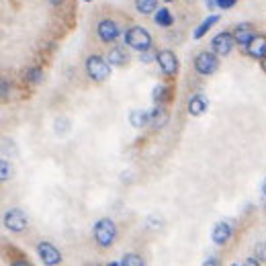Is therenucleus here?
Masks as SVG:
<instances>
[{"mask_svg": "<svg viewBox=\"0 0 266 266\" xmlns=\"http://www.w3.org/2000/svg\"><path fill=\"white\" fill-rule=\"evenodd\" d=\"M93 235H95V242L99 244V248H109L113 246L115 238H117V225L113 219L109 217H103L97 221L95 229H93Z\"/></svg>", "mask_w": 266, "mask_h": 266, "instance_id": "nucleus-1", "label": "nucleus"}, {"mask_svg": "<svg viewBox=\"0 0 266 266\" xmlns=\"http://www.w3.org/2000/svg\"><path fill=\"white\" fill-rule=\"evenodd\" d=\"M125 41L131 49L143 53V51H150L152 49V35L145 31L143 27H131L129 31L125 33Z\"/></svg>", "mask_w": 266, "mask_h": 266, "instance_id": "nucleus-2", "label": "nucleus"}, {"mask_svg": "<svg viewBox=\"0 0 266 266\" xmlns=\"http://www.w3.org/2000/svg\"><path fill=\"white\" fill-rule=\"evenodd\" d=\"M86 74L88 78H93L97 82H103L111 76V64L109 60H105V57L101 55H91L86 60Z\"/></svg>", "mask_w": 266, "mask_h": 266, "instance_id": "nucleus-3", "label": "nucleus"}, {"mask_svg": "<svg viewBox=\"0 0 266 266\" xmlns=\"http://www.w3.org/2000/svg\"><path fill=\"white\" fill-rule=\"evenodd\" d=\"M217 68H219V57L215 51H201L195 57V70L201 76H211L217 72Z\"/></svg>", "mask_w": 266, "mask_h": 266, "instance_id": "nucleus-4", "label": "nucleus"}, {"mask_svg": "<svg viewBox=\"0 0 266 266\" xmlns=\"http://www.w3.org/2000/svg\"><path fill=\"white\" fill-rule=\"evenodd\" d=\"M235 43H238V41H235L233 33H217V35L213 37V41H211V49H213L219 57H223V55H229V53H231V49H233Z\"/></svg>", "mask_w": 266, "mask_h": 266, "instance_id": "nucleus-5", "label": "nucleus"}, {"mask_svg": "<svg viewBox=\"0 0 266 266\" xmlns=\"http://www.w3.org/2000/svg\"><path fill=\"white\" fill-rule=\"evenodd\" d=\"M156 62H158L162 74H166V76H174L176 72H179V60H176L174 51H170V49H164V51L156 53Z\"/></svg>", "mask_w": 266, "mask_h": 266, "instance_id": "nucleus-6", "label": "nucleus"}, {"mask_svg": "<svg viewBox=\"0 0 266 266\" xmlns=\"http://www.w3.org/2000/svg\"><path fill=\"white\" fill-rule=\"evenodd\" d=\"M27 223H29V219H27V215H25L23 209H9L5 213V227L11 229V231H15V233L23 231L27 227Z\"/></svg>", "mask_w": 266, "mask_h": 266, "instance_id": "nucleus-7", "label": "nucleus"}, {"mask_svg": "<svg viewBox=\"0 0 266 266\" xmlns=\"http://www.w3.org/2000/svg\"><path fill=\"white\" fill-rule=\"evenodd\" d=\"M37 254H39L41 262L47 264V266H55V264L62 262V252L49 242H39L37 244Z\"/></svg>", "mask_w": 266, "mask_h": 266, "instance_id": "nucleus-8", "label": "nucleus"}, {"mask_svg": "<svg viewBox=\"0 0 266 266\" xmlns=\"http://www.w3.org/2000/svg\"><path fill=\"white\" fill-rule=\"evenodd\" d=\"M97 33H99V39L103 41V43H113L117 37H119V27H117V23L115 21H111V19H103L99 25H97Z\"/></svg>", "mask_w": 266, "mask_h": 266, "instance_id": "nucleus-9", "label": "nucleus"}, {"mask_svg": "<svg viewBox=\"0 0 266 266\" xmlns=\"http://www.w3.org/2000/svg\"><path fill=\"white\" fill-rule=\"evenodd\" d=\"M231 233H233L231 225H229L227 221H219V223H215V227H213V231H211V240H213V244L223 246V244L231 238Z\"/></svg>", "mask_w": 266, "mask_h": 266, "instance_id": "nucleus-10", "label": "nucleus"}, {"mask_svg": "<svg viewBox=\"0 0 266 266\" xmlns=\"http://www.w3.org/2000/svg\"><path fill=\"white\" fill-rule=\"evenodd\" d=\"M233 37H235V41H238L240 45L248 47V45H250V41L256 37V31L252 29V25L242 23V25H238V27L233 29Z\"/></svg>", "mask_w": 266, "mask_h": 266, "instance_id": "nucleus-11", "label": "nucleus"}, {"mask_svg": "<svg viewBox=\"0 0 266 266\" xmlns=\"http://www.w3.org/2000/svg\"><path fill=\"white\" fill-rule=\"evenodd\" d=\"M246 51H248L250 57H254V60H264V57H266V37L256 35L250 41V45L246 47Z\"/></svg>", "mask_w": 266, "mask_h": 266, "instance_id": "nucleus-12", "label": "nucleus"}, {"mask_svg": "<svg viewBox=\"0 0 266 266\" xmlns=\"http://www.w3.org/2000/svg\"><path fill=\"white\" fill-rule=\"evenodd\" d=\"M207 107H209V103H207V99H205L203 95H195V97H191V101H189V113H191L193 117H201V115L207 111Z\"/></svg>", "mask_w": 266, "mask_h": 266, "instance_id": "nucleus-13", "label": "nucleus"}, {"mask_svg": "<svg viewBox=\"0 0 266 266\" xmlns=\"http://www.w3.org/2000/svg\"><path fill=\"white\" fill-rule=\"evenodd\" d=\"M107 60H109V64L111 66H125L127 64V60H129V55H127V51L123 49V47H113L111 51H109V55H107Z\"/></svg>", "mask_w": 266, "mask_h": 266, "instance_id": "nucleus-14", "label": "nucleus"}, {"mask_svg": "<svg viewBox=\"0 0 266 266\" xmlns=\"http://www.w3.org/2000/svg\"><path fill=\"white\" fill-rule=\"evenodd\" d=\"M154 23L158 25V27H172L174 25V17H172V13L168 11V9H158L156 13H154Z\"/></svg>", "mask_w": 266, "mask_h": 266, "instance_id": "nucleus-15", "label": "nucleus"}, {"mask_svg": "<svg viewBox=\"0 0 266 266\" xmlns=\"http://www.w3.org/2000/svg\"><path fill=\"white\" fill-rule=\"evenodd\" d=\"M129 121H131V125L133 127H137V129H141V127H145L147 123H150V113H145V111H131L129 113Z\"/></svg>", "mask_w": 266, "mask_h": 266, "instance_id": "nucleus-16", "label": "nucleus"}, {"mask_svg": "<svg viewBox=\"0 0 266 266\" xmlns=\"http://www.w3.org/2000/svg\"><path fill=\"white\" fill-rule=\"evenodd\" d=\"M215 23H219V15H211V17H207V19H205V21H203L197 29H195L193 37H195V39H201V37H203V35H205V33L209 31V29L215 25Z\"/></svg>", "mask_w": 266, "mask_h": 266, "instance_id": "nucleus-17", "label": "nucleus"}, {"mask_svg": "<svg viewBox=\"0 0 266 266\" xmlns=\"http://www.w3.org/2000/svg\"><path fill=\"white\" fill-rule=\"evenodd\" d=\"M166 121H168V115H166V111L162 107H156V109L150 111V123L154 127H164Z\"/></svg>", "mask_w": 266, "mask_h": 266, "instance_id": "nucleus-18", "label": "nucleus"}, {"mask_svg": "<svg viewBox=\"0 0 266 266\" xmlns=\"http://www.w3.org/2000/svg\"><path fill=\"white\" fill-rule=\"evenodd\" d=\"M158 9V0H135V11L141 15H152Z\"/></svg>", "mask_w": 266, "mask_h": 266, "instance_id": "nucleus-19", "label": "nucleus"}, {"mask_svg": "<svg viewBox=\"0 0 266 266\" xmlns=\"http://www.w3.org/2000/svg\"><path fill=\"white\" fill-rule=\"evenodd\" d=\"M121 266H143V258L137 254H125L123 260H119Z\"/></svg>", "mask_w": 266, "mask_h": 266, "instance_id": "nucleus-20", "label": "nucleus"}, {"mask_svg": "<svg viewBox=\"0 0 266 266\" xmlns=\"http://www.w3.org/2000/svg\"><path fill=\"white\" fill-rule=\"evenodd\" d=\"M166 86H162V84H158V86H154V91H152V99H154V103H162L164 99H166Z\"/></svg>", "mask_w": 266, "mask_h": 266, "instance_id": "nucleus-21", "label": "nucleus"}, {"mask_svg": "<svg viewBox=\"0 0 266 266\" xmlns=\"http://www.w3.org/2000/svg\"><path fill=\"white\" fill-rule=\"evenodd\" d=\"M41 78H43L41 68H33V70H29V72H27V80L31 82V84H39V82H41Z\"/></svg>", "mask_w": 266, "mask_h": 266, "instance_id": "nucleus-22", "label": "nucleus"}, {"mask_svg": "<svg viewBox=\"0 0 266 266\" xmlns=\"http://www.w3.org/2000/svg\"><path fill=\"white\" fill-rule=\"evenodd\" d=\"M254 252H256V258H260V262H266V242H260Z\"/></svg>", "mask_w": 266, "mask_h": 266, "instance_id": "nucleus-23", "label": "nucleus"}, {"mask_svg": "<svg viewBox=\"0 0 266 266\" xmlns=\"http://www.w3.org/2000/svg\"><path fill=\"white\" fill-rule=\"evenodd\" d=\"M0 179H3V183H7V181L11 179V168H9V160H3V176H0Z\"/></svg>", "mask_w": 266, "mask_h": 266, "instance_id": "nucleus-24", "label": "nucleus"}, {"mask_svg": "<svg viewBox=\"0 0 266 266\" xmlns=\"http://www.w3.org/2000/svg\"><path fill=\"white\" fill-rule=\"evenodd\" d=\"M215 3H217V7H219V9L227 11V9H231L235 3H238V0H215Z\"/></svg>", "mask_w": 266, "mask_h": 266, "instance_id": "nucleus-25", "label": "nucleus"}, {"mask_svg": "<svg viewBox=\"0 0 266 266\" xmlns=\"http://www.w3.org/2000/svg\"><path fill=\"white\" fill-rule=\"evenodd\" d=\"M3 97L5 99L9 97V82H7V78H3Z\"/></svg>", "mask_w": 266, "mask_h": 266, "instance_id": "nucleus-26", "label": "nucleus"}, {"mask_svg": "<svg viewBox=\"0 0 266 266\" xmlns=\"http://www.w3.org/2000/svg\"><path fill=\"white\" fill-rule=\"evenodd\" d=\"M207 264H209V266H215V264H219V262H217L215 256H211V258H207V260H205V266H207Z\"/></svg>", "mask_w": 266, "mask_h": 266, "instance_id": "nucleus-27", "label": "nucleus"}, {"mask_svg": "<svg viewBox=\"0 0 266 266\" xmlns=\"http://www.w3.org/2000/svg\"><path fill=\"white\" fill-rule=\"evenodd\" d=\"M205 5H207V9H209V11H213V9L217 7V3H215V0H205Z\"/></svg>", "mask_w": 266, "mask_h": 266, "instance_id": "nucleus-28", "label": "nucleus"}, {"mask_svg": "<svg viewBox=\"0 0 266 266\" xmlns=\"http://www.w3.org/2000/svg\"><path fill=\"white\" fill-rule=\"evenodd\" d=\"M141 60H143V64H150V60H152V55L147 53V51H143V55H141Z\"/></svg>", "mask_w": 266, "mask_h": 266, "instance_id": "nucleus-29", "label": "nucleus"}, {"mask_svg": "<svg viewBox=\"0 0 266 266\" xmlns=\"http://www.w3.org/2000/svg\"><path fill=\"white\" fill-rule=\"evenodd\" d=\"M246 264H250V266H254V264H256V266H258V264H260V260H258V258H248V260H246Z\"/></svg>", "mask_w": 266, "mask_h": 266, "instance_id": "nucleus-30", "label": "nucleus"}, {"mask_svg": "<svg viewBox=\"0 0 266 266\" xmlns=\"http://www.w3.org/2000/svg\"><path fill=\"white\" fill-rule=\"evenodd\" d=\"M262 195H264V199H266V179H264V183H262Z\"/></svg>", "mask_w": 266, "mask_h": 266, "instance_id": "nucleus-31", "label": "nucleus"}, {"mask_svg": "<svg viewBox=\"0 0 266 266\" xmlns=\"http://www.w3.org/2000/svg\"><path fill=\"white\" fill-rule=\"evenodd\" d=\"M49 3H51L53 7H57V5H62V0H49Z\"/></svg>", "mask_w": 266, "mask_h": 266, "instance_id": "nucleus-32", "label": "nucleus"}, {"mask_svg": "<svg viewBox=\"0 0 266 266\" xmlns=\"http://www.w3.org/2000/svg\"><path fill=\"white\" fill-rule=\"evenodd\" d=\"M262 68H264V72H266V57H264V60H262Z\"/></svg>", "mask_w": 266, "mask_h": 266, "instance_id": "nucleus-33", "label": "nucleus"}, {"mask_svg": "<svg viewBox=\"0 0 266 266\" xmlns=\"http://www.w3.org/2000/svg\"><path fill=\"white\" fill-rule=\"evenodd\" d=\"M82 3H91V0H82Z\"/></svg>", "mask_w": 266, "mask_h": 266, "instance_id": "nucleus-34", "label": "nucleus"}, {"mask_svg": "<svg viewBox=\"0 0 266 266\" xmlns=\"http://www.w3.org/2000/svg\"><path fill=\"white\" fill-rule=\"evenodd\" d=\"M164 3H172V0H164Z\"/></svg>", "mask_w": 266, "mask_h": 266, "instance_id": "nucleus-35", "label": "nucleus"}]
</instances>
